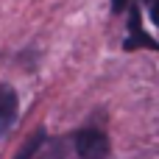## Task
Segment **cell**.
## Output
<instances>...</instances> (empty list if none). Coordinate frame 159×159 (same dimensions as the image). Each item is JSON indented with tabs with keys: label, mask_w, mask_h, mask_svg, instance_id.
Returning <instances> with one entry per match:
<instances>
[{
	"label": "cell",
	"mask_w": 159,
	"mask_h": 159,
	"mask_svg": "<svg viewBox=\"0 0 159 159\" xmlns=\"http://www.w3.org/2000/svg\"><path fill=\"white\" fill-rule=\"evenodd\" d=\"M145 6H148V14H151V22L159 25V0H145Z\"/></svg>",
	"instance_id": "5"
},
{
	"label": "cell",
	"mask_w": 159,
	"mask_h": 159,
	"mask_svg": "<svg viewBox=\"0 0 159 159\" xmlns=\"http://www.w3.org/2000/svg\"><path fill=\"white\" fill-rule=\"evenodd\" d=\"M17 112H20V98L8 84H0V137H6L11 131V126L17 123Z\"/></svg>",
	"instance_id": "3"
},
{
	"label": "cell",
	"mask_w": 159,
	"mask_h": 159,
	"mask_svg": "<svg viewBox=\"0 0 159 159\" xmlns=\"http://www.w3.org/2000/svg\"><path fill=\"white\" fill-rule=\"evenodd\" d=\"M75 151L81 159H106L112 145H109V137L98 129H84L75 134Z\"/></svg>",
	"instance_id": "1"
},
{
	"label": "cell",
	"mask_w": 159,
	"mask_h": 159,
	"mask_svg": "<svg viewBox=\"0 0 159 159\" xmlns=\"http://www.w3.org/2000/svg\"><path fill=\"white\" fill-rule=\"evenodd\" d=\"M129 6H131V0H112V11H115V14H120V11H126Z\"/></svg>",
	"instance_id": "6"
},
{
	"label": "cell",
	"mask_w": 159,
	"mask_h": 159,
	"mask_svg": "<svg viewBox=\"0 0 159 159\" xmlns=\"http://www.w3.org/2000/svg\"><path fill=\"white\" fill-rule=\"evenodd\" d=\"M45 137H48V134H45V129L34 131V134H31V137H28V140L22 143V148H20V151H17V154H14L11 159H31L34 154H36V151H39V148H42Z\"/></svg>",
	"instance_id": "4"
},
{
	"label": "cell",
	"mask_w": 159,
	"mask_h": 159,
	"mask_svg": "<svg viewBox=\"0 0 159 159\" xmlns=\"http://www.w3.org/2000/svg\"><path fill=\"white\" fill-rule=\"evenodd\" d=\"M140 48L159 50V42L143 31V11H140V6L131 3V6H129V36H126V42H123V50H126V53H134V50H140Z\"/></svg>",
	"instance_id": "2"
}]
</instances>
